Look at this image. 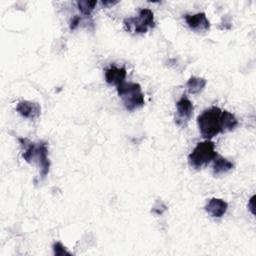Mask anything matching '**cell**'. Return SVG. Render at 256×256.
<instances>
[{
  "label": "cell",
  "mask_w": 256,
  "mask_h": 256,
  "mask_svg": "<svg viewBox=\"0 0 256 256\" xmlns=\"http://www.w3.org/2000/svg\"><path fill=\"white\" fill-rule=\"evenodd\" d=\"M206 83H207V81L204 78L190 77L186 83V86H187L189 93L198 94L204 89V87L206 86Z\"/></svg>",
  "instance_id": "13"
},
{
  "label": "cell",
  "mask_w": 256,
  "mask_h": 256,
  "mask_svg": "<svg viewBox=\"0 0 256 256\" xmlns=\"http://www.w3.org/2000/svg\"><path fill=\"white\" fill-rule=\"evenodd\" d=\"M228 209V204L226 201L219 198H211L205 205V210L212 217L220 218L222 217Z\"/></svg>",
  "instance_id": "9"
},
{
  "label": "cell",
  "mask_w": 256,
  "mask_h": 256,
  "mask_svg": "<svg viewBox=\"0 0 256 256\" xmlns=\"http://www.w3.org/2000/svg\"><path fill=\"white\" fill-rule=\"evenodd\" d=\"M104 75H105V80L108 84L119 86L124 82L126 78V69L124 67L118 68L115 66H111L105 70Z\"/></svg>",
  "instance_id": "10"
},
{
  "label": "cell",
  "mask_w": 256,
  "mask_h": 256,
  "mask_svg": "<svg viewBox=\"0 0 256 256\" xmlns=\"http://www.w3.org/2000/svg\"><path fill=\"white\" fill-rule=\"evenodd\" d=\"M221 112L219 107L212 106L204 110L197 118V124L203 138L211 139L222 131Z\"/></svg>",
  "instance_id": "2"
},
{
  "label": "cell",
  "mask_w": 256,
  "mask_h": 256,
  "mask_svg": "<svg viewBox=\"0 0 256 256\" xmlns=\"http://www.w3.org/2000/svg\"><path fill=\"white\" fill-rule=\"evenodd\" d=\"M184 18L187 25L196 32H205L210 28V22L203 12L196 14H186Z\"/></svg>",
  "instance_id": "7"
},
{
  "label": "cell",
  "mask_w": 256,
  "mask_h": 256,
  "mask_svg": "<svg viewBox=\"0 0 256 256\" xmlns=\"http://www.w3.org/2000/svg\"><path fill=\"white\" fill-rule=\"evenodd\" d=\"M53 251H54V254L57 255V256L71 255V254L66 250V248H65L60 242H56V243L53 244Z\"/></svg>",
  "instance_id": "15"
},
{
  "label": "cell",
  "mask_w": 256,
  "mask_h": 256,
  "mask_svg": "<svg viewBox=\"0 0 256 256\" xmlns=\"http://www.w3.org/2000/svg\"><path fill=\"white\" fill-rule=\"evenodd\" d=\"M102 4L103 5H109V6H111V5H114V4H117V1H102Z\"/></svg>",
  "instance_id": "18"
},
{
  "label": "cell",
  "mask_w": 256,
  "mask_h": 256,
  "mask_svg": "<svg viewBox=\"0 0 256 256\" xmlns=\"http://www.w3.org/2000/svg\"><path fill=\"white\" fill-rule=\"evenodd\" d=\"M234 167V164L230 162L229 160L221 157V156H216L213 162V173L216 176L222 175L227 173L228 171L232 170Z\"/></svg>",
  "instance_id": "11"
},
{
  "label": "cell",
  "mask_w": 256,
  "mask_h": 256,
  "mask_svg": "<svg viewBox=\"0 0 256 256\" xmlns=\"http://www.w3.org/2000/svg\"><path fill=\"white\" fill-rule=\"evenodd\" d=\"M97 4V1H87V0H80L77 2L78 9L83 13L84 15H90L91 12L94 10L95 6Z\"/></svg>",
  "instance_id": "14"
},
{
  "label": "cell",
  "mask_w": 256,
  "mask_h": 256,
  "mask_svg": "<svg viewBox=\"0 0 256 256\" xmlns=\"http://www.w3.org/2000/svg\"><path fill=\"white\" fill-rule=\"evenodd\" d=\"M16 111L27 119H35L41 113V107L37 102L31 101H20L16 105Z\"/></svg>",
  "instance_id": "8"
},
{
  "label": "cell",
  "mask_w": 256,
  "mask_h": 256,
  "mask_svg": "<svg viewBox=\"0 0 256 256\" xmlns=\"http://www.w3.org/2000/svg\"><path fill=\"white\" fill-rule=\"evenodd\" d=\"M20 143L25 147L23 152V158L26 162H37L40 167V175L44 178L50 168V161L48 158V148L45 142H39L37 145L33 142L25 144V139L19 138Z\"/></svg>",
  "instance_id": "1"
},
{
  "label": "cell",
  "mask_w": 256,
  "mask_h": 256,
  "mask_svg": "<svg viewBox=\"0 0 256 256\" xmlns=\"http://www.w3.org/2000/svg\"><path fill=\"white\" fill-rule=\"evenodd\" d=\"M254 199H255V196L253 195V196L250 198L249 202H248V208H249V210L251 211V213H252L253 215L255 214V210H254V208H255V206H254Z\"/></svg>",
  "instance_id": "17"
},
{
  "label": "cell",
  "mask_w": 256,
  "mask_h": 256,
  "mask_svg": "<svg viewBox=\"0 0 256 256\" xmlns=\"http://www.w3.org/2000/svg\"><path fill=\"white\" fill-rule=\"evenodd\" d=\"M221 124H222V131L226 132L236 128L238 125V121L232 113L224 110L221 112Z\"/></svg>",
  "instance_id": "12"
},
{
  "label": "cell",
  "mask_w": 256,
  "mask_h": 256,
  "mask_svg": "<svg viewBox=\"0 0 256 256\" xmlns=\"http://www.w3.org/2000/svg\"><path fill=\"white\" fill-rule=\"evenodd\" d=\"M194 107L192 102L183 95L176 103L175 122L179 126H185L193 115Z\"/></svg>",
  "instance_id": "6"
},
{
  "label": "cell",
  "mask_w": 256,
  "mask_h": 256,
  "mask_svg": "<svg viewBox=\"0 0 256 256\" xmlns=\"http://www.w3.org/2000/svg\"><path fill=\"white\" fill-rule=\"evenodd\" d=\"M80 23V17L79 16H74L70 22V29L71 30H74L77 28V26L79 25Z\"/></svg>",
  "instance_id": "16"
},
{
  "label": "cell",
  "mask_w": 256,
  "mask_h": 256,
  "mask_svg": "<svg viewBox=\"0 0 256 256\" xmlns=\"http://www.w3.org/2000/svg\"><path fill=\"white\" fill-rule=\"evenodd\" d=\"M123 23L127 31L136 34L146 33L149 28H153L155 26L153 12L148 8L140 9L138 17L126 18Z\"/></svg>",
  "instance_id": "5"
},
{
  "label": "cell",
  "mask_w": 256,
  "mask_h": 256,
  "mask_svg": "<svg viewBox=\"0 0 256 256\" xmlns=\"http://www.w3.org/2000/svg\"><path fill=\"white\" fill-rule=\"evenodd\" d=\"M117 93L128 111H134L145 104L144 94L138 83L123 82L117 86Z\"/></svg>",
  "instance_id": "3"
},
{
  "label": "cell",
  "mask_w": 256,
  "mask_h": 256,
  "mask_svg": "<svg viewBox=\"0 0 256 256\" xmlns=\"http://www.w3.org/2000/svg\"><path fill=\"white\" fill-rule=\"evenodd\" d=\"M216 156H218V154L215 151L214 143L212 141L206 140L199 142L195 146V148L188 156V161L190 166L195 169H200L204 165L214 160Z\"/></svg>",
  "instance_id": "4"
}]
</instances>
